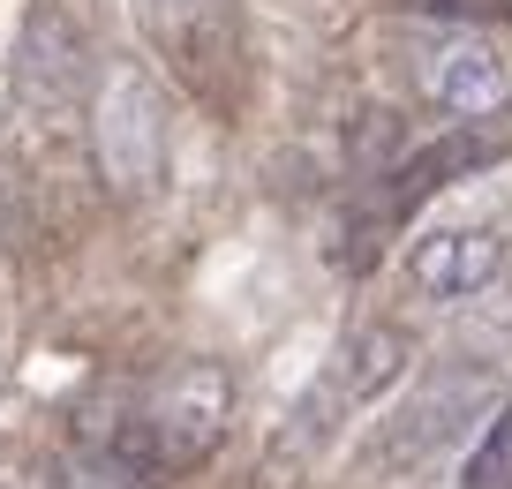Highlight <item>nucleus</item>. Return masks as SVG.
<instances>
[{
  "instance_id": "423d86ee",
  "label": "nucleus",
  "mask_w": 512,
  "mask_h": 489,
  "mask_svg": "<svg viewBox=\"0 0 512 489\" xmlns=\"http://www.w3.org/2000/svg\"><path fill=\"white\" fill-rule=\"evenodd\" d=\"M505 271V241L490 226H437L407 249V279L422 301H467Z\"/></svg>"
},
{
  "instance_id": "f257e3e1",
  "label": "nucleus",
  "mask_w": 512,
  "mask_h": 489,
  "mask_svg": "<svg viewBox=\"0 0 512 489\" xmlns=\"http://www.w3.org/2000/svg\"><path fill=\"white\" fill-rule=\"evenodd\" d=\"M226 422H234V377H226V362L189 354V362L166 369V377L144 392V407L121 422V444L166 482V474H181V467H196V459L219 452Z\"/></svg>"
},
{
  "instance_id": "39448f33",
  "label": "nucleus",
  "mask_w": 512,
  "mask_h": 489,
  "mask_svg": "<svg viewBox=\"0 0 512 489\" xmlns=\"http://www.w3.org/2000/svg\"><path fill=\"white\" fill-rule=\"evenodd\" d=\"M422 91H430V106L452 113V121H497V113L512 106V68H505V53H497L490 38L452 31V38H437L430 61H422Z\"/></svg>"
},
{
  "instance_id": "f03ea898",
  "label": "nucleus",
  "mask_w": 512,
  "mask_h": 489,
  "mask_svg": "<svg viewBox=\"0 0 512 489\" xmlns=\"http://www.w3.org/2000/svg\"><path fill=\"white\" fill-rule=\"evenodd\" d=\"M91 143H98V166H106V181L121 196L159 189V174H166V91L151 83V68L113 61L98 76Z\"/></svg>"
},
{
  "instance_id": "20e7f679",
  "label": "nucleus",
  "mask_w": 512,
  "mask_h": 489,
  "mask_svg": "<svg viewBox=\"0 0 512 489\" xmlns=\"http://www.w3.org/2000/svg\"><path fill=\"white\" fill-rule=\"evenodd\" d=\"M490 407H497V369L490 362H452V369H437V377L407 399V414L384 429L377 459L384 467H422L445 437L467 429V414H490Z\"/></svg>"
},
{
  "instance_id": "7ed1b4c3",
  "label": "nucleus",
  "mask_w": 512,
  "mask_h": 489,
  "mask_svg": "<svg viewBox=\"0 0 512 489\" xmlns=\"http://www.w3.org/2000/svg\"><path fill=\"white\" fill-rule=\"evenodd\" d=\"M83 91H91V31L68 0H31L16 31V106L38 121H68Z\"/></svg>"
},
{
  "instance_id": "6e6552de",
  "label": "nucleus",
  "mask_w": 512,
  "mask_h": 489,
  "mask_svg": "<svg viewBox=\"0 0 512 489\" xmlns=\"http://www.w3.org/2000/svg\"><path fill=\"white\" fill-rule=\"evenodd\" d=\"M505 151H512V143L497 136L490 121H460L445 143L415 151V158L400 166V174H392V204H400V211H407V204H422L430 189H445V181H467V174H482V166H497Z\"/></svg>"
},
{
  "instance_id": "0eeeda50",
  "label": "nucleus",
  "mask_w": 512,
  "mask_h": 489,
  "mask_svg": "<svg viewBox=\"0 0 512 489\" xmlns=\"http://www.w3.org/2000/svg\"><path fill=\"white\" fill-rule=\"evenodd\" d=\"M407 362H415V339H407L400 324H362V332L339 347V362L324 369L317 414H354V407H369V399H384L407 377Z\"/></svg>"
},
{
  "instance_id": "1a4fd4ad",
  "label": "nucleus",
  "mask_w": 512,
  "mask_h": 489,
  "mask_svg": "<svg viewBox=\"0 0 512 489\" xmlns=\"http://www.w3.org/2000/svg\"><path fill=\"white\" fill-rule=\"evenodd\" d=\"M460 489H512V407L505 399L482 414V437L460 459Z\"/></svg>"
}]
</instances>
